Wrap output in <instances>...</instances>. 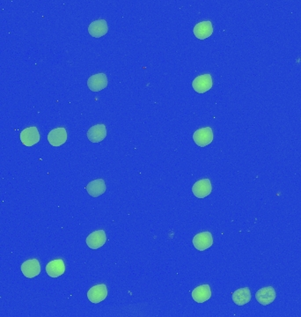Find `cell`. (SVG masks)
Here are the masks:
<instances>
[{
  "mask_svg": "<svg viewBox=\"0 0 301 317\" xmlns=\"http://www.w3.org/2000/svg\"><path fill=\"white\" fill-rule=\"evenodd\" d=\"M212 191V185L209 179H202L194 183L192 187V192L198 198H204L208 197Z\"/></svg>",
  "mask_w": 301,
  "mask_h": 317,
  "instance_id": "52a82bcc",
  "label": "cell"
},
{
  "mask_svg": "<svg viewBox=\"0 0 301 317\" xmlns=\"http://www.w3.org/2000/svg\"><path fill=\"white\" fill-rule=\"evenodd\" d=\"M66 272V264L62 259H56L50 261L46 265V272L50 278H58L62 276Z\"/></svg>",
  "mask_w": 301,
  "mask_h": 317,
  "instance_id": "9a60e30c",
  "label": "cell"
},
{
  "mask_svg": "<svg viewBox=\"0 0 301 317\" xmlns=\"http://www.w3.org/2000/svg\"><path fill=\"white\" fill-rule=\"evenodd\" d=\"M87 193L89 194L93 198H98L101 196L102 194L105 193L106 191V184L103 179H96L94 181H90L87 187Z\"/></svg>",
  "mask_w": 301,
  "mask_h": 317,
  "instance_id": "2e32d148",
  "label": "cell"
},
{
  "mask_svg": "<svg viewBox=\"0 0 301 317\" xmlns=\"http://www.w3.org/2000/svg\"><path fill=\"white\" fill-rule=\"evenodd\" d=\"M67 140V132L66 128L54 129L48 135V141L52 146H60Z\"/></svg>",
  "mask_w": 301,
  "mask_h": 317,
  "instance_id": "5bb4252c",
  "label": "cell"
},
{
  "mask_svg": "<svg viewBox=\"0 0 301 317\" xmlns=\"http://www.w3.org/2000/svg\"><path fill=\"white\" fill-rule=\"evenodd\" d=\"M212 85H213L212 78H211V75L209 73L198 76L192 82L193 89L198 94L206 93L208 91L210 90Z\"/></svg>",
  "mask_w": 301,
  "mask_h": 317,
  "instance_id": "3957f363",
  "label": "cell"
},
{
  "mask_svg": "<svg viewBox=\"0 0 301 317\" xmlns=\"http://www.w3.org/2000/svg\"><path fill=\"white\" fill-rule=\"evenodd\" d=\"M107 76L105 73H97L92 75L87 79V87L93 92H100L107 87Z\"/></svg>",
  "mask_w": 301,
  "mask_h": 317,
  "instance_id": "30bf717a",
  "label": "cell"
},
{
  "mask_svg": "<svg viewBox=\"0 0 301 317\" xmlns=\"http://www.w3.org/2000/svg\"><path fill=\"white\" fill-rule=\"evenodd\" d=\"M108 32V26L105 20H97L93 21L88 27V33L95 38H100L104 36Z\"/></svg>",
  "mask_w": 301,
  "mask_h": 317,
  "instance_id": "4fadbf2b",
  "label": "cell"
},
{
  "mask_svg": "<svg viewBox=\"0 0 301 317\" xmlns=\"http://www.w3.org/2000/svg\"><path fill=\"white\" fill-rule=\"evenodd\" d=\"M214 139L212 129L210 127L201 128L198 129L193 134V140L195 143L200 147H204L210 144Z\"/></svg>",
  "mask_w": 301,
  "mask_h": 317,
  "instance_id": "6da1fadb",
  "label": "cell"
},
{
  "mask_svg": "<svg viewBox=\"0 0 301 317\" xmlns=\"http://www.w3.org/2000/svg\"><path fill=\"white\" fill-rule=\"evenodd\" d=\"M87 244L88 247L91 249H98L100 247H102L104 244L107 242V236L105 234V231L100 229V230L95 231L87 236Z\"/></svg>",
  "mask_w": 301,
  "mask_h": 317,
  "instance_id": "ba28073f",
  "label": "cell"
},
{
  "mask_svg": "<svg viewBox=\"0 0 301 317\" xmlns=\"http://www.w3.org/2000/svg\"><path fill=\"white\" fill-rule=\"evenodd\" d=\"M106 137L107 129L103 124L94 125L87 131V139L89 141H91L92 143H100L105 140Z\"/></svg>",
  "mask_w": 301,
  "mask_h": 317,
  "instance_id": "8fae6325",
  "label": "cell"
},
{
  "mask_svg": "<svg viewBox=\"0 0 301 317\" xmlns=\"http://www.w3.org/2000/svg\"><path fill=\"white\" fill-rule=\"evenodd\" d=\"M192 243L199 251H204L213 244V237L210 232H202L194 236Z\"/></svg>",
  "mask_w": 301,
  "mask_h": 317,
  "instance_id": "7a4b0ae2",
  "label": "cell"
},
{
  "mask_svg": "<svg viewBox=\"0 0 301 317\" xmlns=\"http://www.w3.org/2000/svg\"><path fill=\"white\" fill-rule=\"evenodd\" d=\"M21 143L26 146H32L40 141V133L35 126L24 129L21 132Z\"/></svg>",
  "mask_w": 301,
  "mask_h": 317,
  "instance_id": "5b68a950",
  "label": "cell"
},
{
  "mask_svg": "<svg viewBox=\"0 0 301 317\" xmlns=\"http://www.w3.org/2000/svg\"><path fill=\"white\" fill-rule=\"evenodd\" d=\"M256 300L263 306H268L276 300V291L272 286H267L256 292Z\"/></svg>",
  "mask_w": 301,
  "mask_h": 317,
  "instance_id": "9c48e42d",
  "label": "cell"
},
{
  "mask_svg": "<svg viewBox=\"0 0 301 317\" xmlns=\"http://www.w3.org/2000/svg\"><path fill=\"white\" fill-rule=\"evenodd\" d=\"M21 272L28 279H33L41 273V264L37 259L27 260L21 264Z\"/></svg>",
  "mask_w": 301,
  "mask_h": 317,
  "instance_id": "8992f818",
  "label": "cell"
},
{
  "mask_svg": "<svg viewBox=\"0 0 301 317\" xmlns=\"http://www.w3.org/2000/svg\"><path fill=\"white\" fill-rule=\"evenodd\" d=\"M107 296V285L104 284H96L87 292V298L92 303H100Z\"/></svg>",
  "mask_w": 301,
  "mask_h": 317,
  "instance_id": "277c9868",
  "label": "cell"
},
{
  "mask_svg": "<svg viewBox=\"0 0 301 317\" xmlns=\"http://www.w3.org/2000/svg\"><path fill=\"white\" fill-rule=\"evenodd\" d=\"M211 297V290L209 284H202L192 291V298L198 303H203L210 300Z\"/></svg>",
  "mask_w": 301,
  "mask_h": 317,
  "instance_id": "e0dca14e",
  "label": "cell"
},
{
  "mask_svg": "<svg viewBox=\"0 0 301 317\" xmlns=\"http://www.w3.org/2000/svg\"><path fill=\"white\" fill-rule=\"evenodd\" d=\"M233 301L238 306H244L251 301V292L248 287L239 288L233 293Z\"/></svg>",
  "mask_w": 301,
  "mask_h": 317,
  "instance_id": "ac0fdd59",
  "label": "cell"
},
{
  "mask_svg": "<svg viewBox=\"0 0 301 317\" xmlns=\"http://www.w3.org/2000/svg\"><path fill=\"white\" fill-rule=\"evenodd\" d=\"M195 36L200 40H205L213 34V27L210 21H201L193 29Z\"/></svg>",
  "mask_w": 301,
  "mask_h": 317,
  "instance_id": "7c38bea8",
  "label": "cell"
}]
</instances>
